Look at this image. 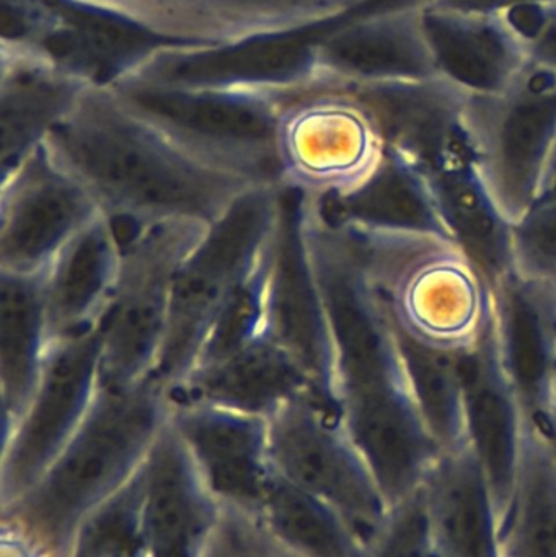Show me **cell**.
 <instances>
[{
	"label": "cell",
	"instance_id": "37",
	"mask_svg": "<svg viewBox=\"0 0 556 557\" xmlns=\"http://www.w3.org/2000/svg\"><path fill=\"white\" fill-rule=\"evenodd\" d=\"M528 54L556 65V2L529 3L503 12Z\"/></svg>",
	"mask_w": 556,
	"mask_h": 557
},
{
	"label": "cell",
	"instance_id": "1",
	"mask_svg": "<svg viewBox=\"0 0 556 557\" xmlns=\"http://www.w3.org/2000/svg\"><path fill=\"white\" fill-rule=\"evenodd\" d=\"M45 147L90 191L120 240L160 222L212 224L255 188L186 152L111 88H88Z\"/></svg>",
	"mask_w": 556,
	"mask_h": 557
},
{
	"label": "cell",
	"instance_id": "21",
	"mask_svg": "<svg viewBox=\"0 0 556 557\" xmlns=\"http://www.w3.org/2000/svg\"><path fill=\"white\" fill-rule=\"evenodd\" d=\"M421 23L437 75L475 97L502 94L528 58L503 13L421 3Z\"/></svg>",
	"mask_w": 556,
	"mask_h": 557
},
{
	"label": "cell",
	"instance_id": "12",
	"mask_svg": "<svg viewBox=\"0 0 556 557\" xmlns=\"http://www.w3.org/2000/svg\"><path fill=\"white\" fill-rule=\"evenodd\" d=\"M384 152L358 101L342 88L317 85L293 101L284 121V186L319 201L338 198L365 182Z\"/></svg>",
	"mask_w": 556,
	"mask_h": 557
},
{
	"label": "cell",
	"instance_id": "18",
	"mask_svg": "<svg viewBox=\"0 0 556 557\" xmlns=\"http://www.w3.org/2000/svg\"><path fill=\"white\" fill-rule=\"evenodd\" d=\"M456 363L467 445L489 478L502 520L515 487L528 416L499 360L493 318L472 346L456 352Z\"/></svg>",
	"mask_w": 556,
	"mask_h": 557
},
{
	"label": "cell",
	"instance_id": "6",
	"mask_svg": "<svg viewBox=\"0 0 556 557\" xmlns=\"http://www.w3.org/2000/svg\"><path fill=\"white\" fill-rule=\"evenodd\" d=\"M2 45L32 49L95 88L133 77L160 52L206 46L98 0H2Z\"/></svg>",
	"mask_w": 556,
	"mask_h": 557
},
{
	"label": "cell",
	"instance_id": "15",
	"mask_svg": "<svg viewBox=\"0 0 556 557\" xmlns=\"http://www.w3.org/2000/svg\"><path fill=\"white\" fill-rule=\"evenodd\" d=\"M319 74L329 85L437 77L421 2L369 0L323 39Z\"/></svg>",
	"mask_w": 556,
	"mask_h": 557
},
{
	"label": "cell",
	"instance_id": "20",
	"mask_svg": "<svg viewBox=\"0 0 556 557\" xmlns=\"http://www.w3.org/2000/svg\"><path fill=\"white\" fill-rule=\"evenodd\" d=\"M166 35L218 46L345 15L369 0H98Z\"/></svg>",
	"mask_w": 556,
	"mask_h": 557
},
{
	"label": "cell",
	"instance_id": "28",
	"mask_svg": "<svg viewBox=\"0 0 556 557\" xmlns=\"http://www.w3.org/2000/svg\"><path fill=\"white\" fill-rule=\"evenodd\" d=\"M421 175L430 185L450 240L493 287L512 270V225L486 191L473 157L447 160Z\"/></svg>",
	"mask_w": 556,
	"mask_h": 557
},
{
	"label": "cell",
	"instance_id": "16",
	"mask_svg": "<svg viewBox=\"0 0 556 557\" xmlns=\"http://www.w3.org/2000/svg\"><path fill=\"white\" fill-rule=\"evenodd\" d=\"M139 525L149 557H196L222 506L185 442L166 422L136 473Z\"/></svg>",
	"mask_w": 556,
	"mask_h": 557
},
{
	"label": "cell",
	"instance_id": "24",
	"mask_svg": "<svg viewBox=\"0 0 556 557\" xmlns=\"http://www.w3.org/2000/svg\"><path fill=\"white\" fill-rule=\"evenodd\" d=\"M309 199L319 218L336 231L450 240L427 178L387 147L374 172L355 189L338 198Z\"/></svg>",
	"mask_w": 556,
	"mask_h": 557
},
{
	"label": "cell",
	"instance_id": "30",
	"mask_svg": "<svg viewBox=\"0 0 556 557\" xmlns=\"http://www.w3.org/2000/svg\"><path fill=\"white\" fill-rule=\"evenodd\" d=\"M255 513L297 556H369V543L338 510L274 473Z\"/></svg>",
	"mask_w": 556,
	"mask_h": 557
},
{
	"label": "cell",
	"instance_id": "9",
	"mask_svg": "<svg viewBox=\"0 0 556 557\" xmlns=\"http://www.w3.org/2000/svg\"><path fill=\"white\" fill-rule=\"evenodd\" d=\"M268 451L276 476L338 510L371 545L392 509L335 408L313 393L291 399L268 418Z\"/></svg>",
	"mask_w": 556,
	"mask_h": 557
},
{
	"label": "cell",
	"instance_id": "8",
	"mask_svg": "<svg viewBox=\"0 0 556 557\" xmlns=\"http://www.w3.org/2000/svg\"><path fill=\"white\" fill-rule=\"evenodd\" d=\"M477 172L515 225L541 191L556 146V65L528 54L498 95H470L467 108Z\"/></svg>",
	"mask_w": 556,
	"mask_h": 557
},
{
	"label": "cell",
	"instance_id": "38",
	"mask_svg": "<svg viewBox=\"0 0 556 557\" xmlns=\"http://www.w3.org/2000/svg\"><path fill=\"white\" fill-rule=\"evenodd\" d=\"M547 2H556V0H424L423 3L464 10V12L503 13L519 5Z\"/></svg>",
	"mask_w": 556,
	"mask_h": 557
},
{
	"label": "cell",
	"instance_id": "11",
	"mask_svg": "<svg viewBox=\"0 0 556 557\" xmlns=\"http://www.w3.org/2000/svg\"><path fill=\"white\" fill-rule=\"evenodd\" d=\"M361 7L336 18L299 28L260 33L205 48L169 49L126 81L306 94L319 84V52L323 39Z\"/></svg>",
	"mask_w": 556,
	"mask_h": 557
},
{
	"label": "cell",
	"instance_id": "35",
	"mask_svg": "<svg viewBox=\"0 0 556 557\" xmlns=\"http://www.w3.org/2000/svg\"><path fill=\"white\" fill-rule=\"evenodd\" d=\"M196 557H300L277 542L260 517L238 507H222L214 529Z\"/></svg>",
	"mask_w": 556,
	"mask_h": 557
},
{
	"label": "cell",
	"instance_id": "3",
	"mask_svg": "<svg viewBox=\"0 0 556 557\" xmlns=\"http://www.w3.org/2000/svg\"><path fill=\"white\" fill-rule=\"evenodd\" d=\"M338 232L361 261L388 320L413 339L459 352L492 323V285L449 238Z\"/></svg>",
	"mask_w": 556,
	"mask_h": 557
},
{
	"label": "cell",
	"instance_id": "36",
	"mask_svg": "<svg viewBox=\"0 0 556 557\" xmlns=\"http://www.w3.org/2000/svg\"><path fill=\"white\" fill-rule=\"evenodd\" d=\"M368 557H441L431 539L420 491L391 510L369 545Z\"/></svg>",
	"mask_w": 556,
	"mask_h": 557
},
{
	"label": "cell",
	"instance_id": "40",
	"mask_svg": "<svg viewBox=\"0 0 556 557\" xmlns=\"http://www.w3.org/2000/svg\"><path fill=\"white\" fill-rule=\"evenodd\" d=\"M421 2H424V0H421Z\"/></svg>",
	"mask_w": 556,
	"mask_h": 557
},
{
	"label": "cell",
	"instance_id": "31",
	"mask_svg": "<svg viewBox=\"0 0 556 557\" xmlns=\"http://www.w3.org/2000/svg\"><path fill=\"white\" fill-rule=\"evenodd\" d=\"M394 331L411 395L431 434L443 450L466 445L462 385L457 372L456 352L427 346L395 326Z\"/></svg>",
	"mask_w": 556,
	"mask_h": 557
},
{
	"label": "cell",
	"instance_id": "5",
	"mask_svg": "<svg viewBox=\"0 0 556 557\" xmlns=\"http://www.w3.org/2000/svg\"><path fill=\"white\" fill-rule=\"evenodd\" d=\"M281 191L283 188L276 186L248 189L209 224L183 261L162 350L150 375L166 393L188 375L202 337L225 298L267 253L280 219Z\"/></svg>",
	"mask_w": 556,
	"mask_h": 557
},
{
	"label": "cell",
	"instance_id": "27",
	"mask_svg": "<svg viewBox=\"0 0 556 557\" xmlns=\"http://www.w3.org/2000/svg\"><path fill=\"white\" fill-rule=\"evenodd\" d=\"M2 434L28 405L54 343L41 273L0 271Z\"/></svg>",
	"mask_w": 556,
	"mask_h": 557
},
{
	"label": "cell",
	"instance_id": "33",
	"mask_svg": "<svg viewBox=\"0 0 556 557\" xmlns=\"http://www.w3.org/2000/svg\"><path fill=\"white\" fill-rule=\"evenodd\" d=\"M61 557H149L140 535L136 474L82 523Z\"/></svg>",
	"mask_w": 556,
	"mask_h": 557
},
{
	"label": "cell",
	"instance_id": "17",
	"mask_svg": "<svg viewBox=\"0 0 556 557\" xmlns=\"http://www.w3.org/2000/svg\"><path fill=\"white\" fill-rule=\"evenodd\" d=\"M170 422L214 499L257 512L273 476L268 419L205 403H172Z\"/></svg>",
	"mask_w": 556,
	"mask_h": 557
},
{
	"label": "cell",
	"instance_id": "14",
	"mask_svg": "<svg viewBox=\"0 0 556 557\" xmlns=\"http://www.w3.org/2000/svg\"><path fill=\"white\" fill-rule=\"evenodd\" d=\"M100 215L90 191L42 144L0 175V271L41 273Z\"/></svg>",
	"mask_w": 556,
	"mask_h": 557
},
{
	"label": "cell",
	"instance_id": "7",
	"mask_svg": "<svg viewBox=\"0 0 556 557\" xmlns=\"http://www.w3.org/2000/svg\"><path fill=\"white\" fill-rule=\"evenodd\" d=\"M208 227L198 221L160 222L121 240L120 274L97 326L101 383L126 386L150 379L162 350L180 268Z\"/></svg>",
	"mask_w": 556,
	"mask_h": 557
},
{
	"label": "cell",
	"instance_id": "13",
	"mask_svg": "<svg viewBox=\"0 0 556 557\" xmlns=\"http://www.w3.org/2000/svg\"><path fill=\"white\" fill-rule=\"evenodd\" d=\"M267 334L304 370L323 401L336 406L332 330L313 271L304 221V196L284 186L271 245Z\"/></svg>",
	"mask_w": 556,
	"mask_h": 557
},
{
	"label": "cell",
	"instance_id": "32",
	"mask_svg": "<svg viewBox=\"0 0 556 557\" xmlns=\"http://www.w3.org/2000/svg\"><path fill=\"white\" fill-rule=\"evenodd\" d=\"M271 245H273V240H271L267 253L258 261L257 267L231 292L218 313L212 318L188 375L201 367L212 366L219 360H224L225 357L238 352L248 344L267 334V295Z\"/></svg>",
	"mask_w": 556,
	"mask_h": 557
},
{
	"label": "cell",
	"instance_id": "4",
	"mask_svg": "<svg viewBox=\"0 0 556 557\" xmlns=\"http://www.w3.org/2000/svg\"><path fill=\"white\" fill-rule=\"evenodd\" d=\"M110 88L196 159L255 186L286 185L284 121L304 94L178 87L133 78Z\"/></svg>",
	"mask_w": 556,
	"mask_h": 557
},
{
	"label": "cell",
	"instance_id": "19",
	"mask_svg": "<svg viewBox=\"0 0 556 557\" xmlns=\"http://www.w3.org/2000/svg\"><path fill=\"white\" fill-rule=\"evenodd\" d=\"M493 290V336L506 375L529 419L556 401V290L511 270Z\"/></svg>",
	"mask_w": 556,
	"mask_h": 557
},
{
	"label": "cell",
	"instance_id": "34",
	"mask_svg": "<svg viewBox=\"0 0 556 557\" xmlns=\"http://www.w3.org/2000/svg\"><path fill=\"white\" fill-rule=\"evenodd\" d=\"M512 270L556 290V195L539 193L512 225Z\"/></svg>",
	"mask_w": 556,
	"mask_h": 557
},
{
	"label": "cell",
	"instance_id": "22",
	"mask_svg": "<svg viewBox=\"0 0 556 557\" xmlns=\"http://www.w3.org/2000/svg\"><path fill=\"white\" fill-rule=\"evenodd\" d=\"M90 85L45 55L2 45L0 175L15 169L72 113Z\"/></svg>",
	"mask_w": 556,
	"mask_h": 557
},
{
	"label": "cell",
	"instance_id": "41",
	"mask_svg": "<svg viewBox=\"0 0 556 557\" xmlns=\"http://www.w3.org/2000/svg\"><path fill=\"white\" fill-rule=\"evenodd\" d=\"M556 403V401H555Z\"/></svg>",
	"mask_w": 556,
	"mask_h": 557
},
{
	"label": "cell",
	"instance_id": "26",
	"mask_svg": "<svg viewBox=\"0 0 556 557\" xmlns=\"http://www.w3.org/2000/svg\"><path fill=\"white\" fill-rule=\"evenodd\" d=\"M123 245L107 215L78 232L42 270L54 339L97 330L120 274Z\"/></svg>",
	"mask_w": 556,
	"mask_h": 557
},
{
	"label": "cell",
	"instance_id": "2",
	"mask_svg": "<svg viewBox=\"0 0 556 557\" xmlns=\"http://www.w3.org/2000/svg\"><path fill=\"white\" fill-rule=\"evenodd\" d=\"M172 414L152 379L126 386L100 382L77 432L28 491L0 506L2 536L38 557H61L82 523L143 465Z\"/></svg>",
	"mask_w": 556,
	"mask_h": 557
},
{
	"label": "cell",
	"instance_id": "25",
	"mask_svg": "<svg viewBox=\"0 0 556 557\" xmlns=\"http://www.w3.org/2000/svg\"><path fill=\"white\" fill-rule=\"evenodd\" d=\"M306 393L319 396L296 360L264 334L224 360L189 373L169 396L172 403H205L268 419Z\"/></svg>",
	"mask_w": 556,
	"mask_h": 557
},
{
	"label": "cell",
	"instance_id": "23",
	"mask_svg": "<svg viewBox=\"0 0 556 557\" xmlns=\"http://www.w3.org/2000/svg\"><path fill=\"white\" fill-rule=\"evenodd\" d=\"M420 496L441 557H502L495 496L469 445L441 451Z\"/></svg>",
	"mask_w": 556,
	"mask_h": 557
},
{
	"label": "cell",
	"instance_id": "39",
	"mask_svg": "<svg viewBox=\"0 0 556 557\" xmlns=\"http://www.w3.org/2000/svg\"><path fill=\"white\" fill-rule=\"evenodd\" d=\"M554 409H555V411H556V403H555V408H554Z\"/></svg>",
	"mask_w": 556,
	"mask_h": 557
},
{
	"label": "cell",
	"instance_id": "29",
	"mask_svg": "<svg viewBox=\"0 0 556 557\" xmlns=\"http://www.w3.org/2000/svg\"><path fill=\"white\" fill-rule=\"evenodd\" d=\"M502 557H556V457L528 418L511 499L499 520Z\"/></svg>",
	"mask_w": 556,
	"mask_h": 557
},
{
	"label": "cell",
	"instance_id": "10",
	"mask_svg": "<svg viewBox=\"0 0 556 557\" xmlns=\"http://www.w3.org/2000/svg\"><path fill=\"white\" fill-rule=\"evenodd\" d=\"M97 330L52 343L35 392L2 434L0 506L28 491L77 432L100 388Z\"/></svg>",
	"mask_w": 556,
	"mask_h": 557
}]
</instances>
